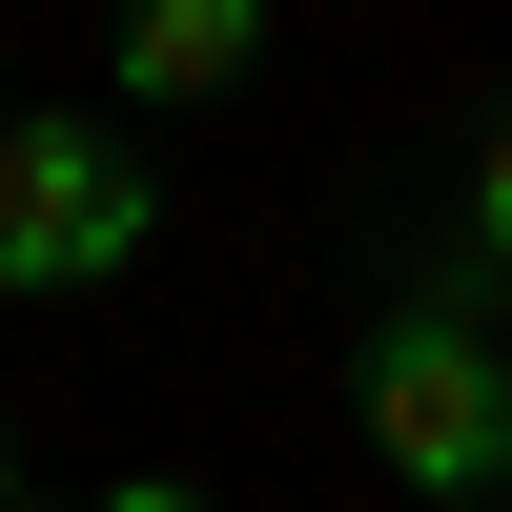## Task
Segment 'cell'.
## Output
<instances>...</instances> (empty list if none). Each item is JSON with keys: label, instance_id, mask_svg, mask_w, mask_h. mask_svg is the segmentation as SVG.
I'll use <instances>...</instances> for the list:
<instances>
[{"label": "cell", "instance_id": "6da1fadb", "mask_svg": "<svg viewBox=\"0 0 512 512\" xmlns=\"http://www.w3.org/2000/svg\"><path fill=\"white\" fill-rule=\"evenodd\" d=\"M164 246V185L103 103H21L0 123V308H82Z\"/></svg>", "mask_w": 512, "mask_h": 512}, {"label": "cell", "instance_id": "7a4b0ae2", "mask_svg": "<svg viewBox=\"0 0 512 512\" xmlns=\"http://www.w3.org/2000/svg\"><path fill=\"white\" fill-rule=\"evenodd\" d=\"M369 451H390L431 512H512V328H472L451 287H410L390 328H369Z\"/></svg>", "mask_w": 512, "mask_h": 512}, {"label": "cell", "instance_id": "3957f363", "mask_svg": "<svg viewBox=\"0 0 512 512\" xmlns=\"http://www.w3.org/2000/svg\"><path fill=\"white\" fill-rule=\"evenodd\" d=\"M246 62H267V21H246V0H144V21L103 41V82H123V103H226Z\"/></svg>", "mask_w": 512, "mask_h": 512}, {"label": "cell", "instance_id": "277c9868", "mask_svg": "<svg viewBox=\"0 0 512 512\" xmlns=\"http://www.w3.org/2000/svg\"><path fill=\"white\" fill-rule=\"evenodd\" d=\"M472 267H512V123L472 144Z\"/></svg>", "mask_w": 512, "mask_h": 512}, {"label": "cell", "instance_id": "5b68a950", "mask_svg": "<svg viewBox=\"0 0 512 512\" xmlns=\"http://www.w3.org/2000/svg\"><path fill=\"white\" fill-rule=\"evenodd\" d=\"M103 512H226V492H205V472H123Z\"/></svg>", "mask_w": 512, "mask_h": 512}, {"label": "cell", "instance_id": "8992f818", "mask_svg": "<svg viewBox=\"0 0 512 512\" xmlns=\"http://www.w3.org/2000/svg\"><path fill=\"white\" fill-rule=\"evenodd\" d=\"M0 512H21V451H0Z\"/></svg>", "mask_w": 512, "mask_h": 512}, {"label": "cell", "instance_id": "52a82bcc", "mask_svg": "<svg viewBox=\"0 0 512 512\" xmlns=\"http://www.w3.org/2000/svg\"><path fill=\"white\" fill-rule=\"evenodd\" d=\"M0 123H21V103H0Z\"/></svg>", "mask_w": 512, "mask_h": 512}, {"label": "cell", "instance_id": "ba28073f", "mask_svg": "<svg viewBox=\"0 0 512 512\" xmlns=\"http://www.w3.org/2000/svg\"><path fill=\"white\" fill-rule=\"evenodd\" d=\"M21 512H41V492H21Z\"/></svg>", "mask_w": 512, "mask_h": 512}]
</instances>
